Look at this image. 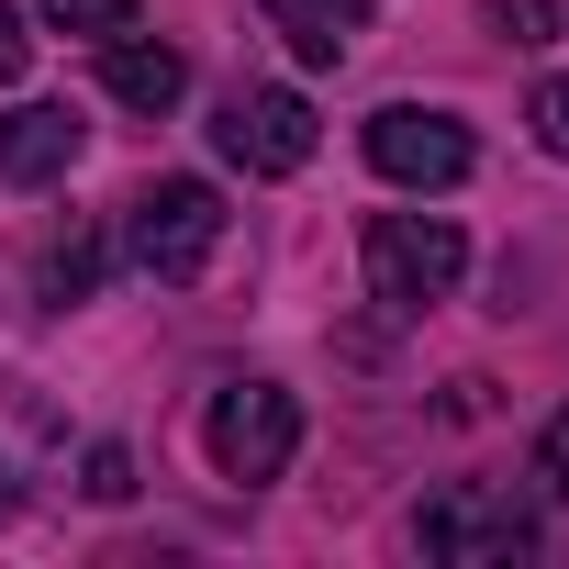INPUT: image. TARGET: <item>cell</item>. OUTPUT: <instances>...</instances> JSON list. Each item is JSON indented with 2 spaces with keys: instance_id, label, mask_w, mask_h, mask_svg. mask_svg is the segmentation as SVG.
<instances>
[{
  "instance_id": "2e32d148",
  "label": "cell",
  "mask_w": 569,
  "mask_h": 569,
  "mask_svg": "<svg viewBox=\"0 0 569 569\" xmlns=\"http://www.w3.org/2000/svg\"><path fill=\"white\" fill-rule=\"evenodd\" d=\"M23 57H34V34H23V12H0V79H23Z\"/></svg>"
},
{
  "instance_id": "7c38bea8",
  "label": "cell",
  "mask_w": 569,
  "mask_h": 569,
  "mask_svg": "<svg viewBox=\"0 0 569 569\" xmlns=\"http://www.w3.org/2000/svg\"><path fill=\"white\" fill-rule=\"evenodd\" d=\"M480 12H491L513 46H558V34H569V0H480Z\"/></svg>"
},
{
  "instance_id": "9a60e30c",
  "label": "cell",
  "mask_w": 569,
  "mask_h": 569,
  "mask_svg": "<svg viewBox=\"0 0 569 569\" xmlns=\"http://www.w3.org/2000/svg\"><path fill=\"white\" fill-rule=\"evenodd\" d=\"M536 469L569 491V413H547V436H536Z\"/></svg>"
},
{
  "instance_id": "5bb4252c",
  "label": "cell",
  "mask_w": 569,
  "mask_h": 569,
  "mask_svg": "<svg viewBox=\"0 0 569 569\" xmlns=\"http://www.w3.org/2000/svg\"><path fill=\"white\" fill-rule=\"evenodd\" d=\"M536 146H547V157H569V68L536 90Z\"/></svg>"
},
{
  "instance_id": "277c9868",
  "label": "cell",
  "mask_w": 569,
  "mask_h": 569,
  "mask_svg": "<svg viewBox=\"0 0 569 569\" xmlns=\"http://www.w3.org/2000/svg\"><path fill=\"white\" fill-rule=\"evenodd\" d=\"M201 447H212V469L223 480H279L291 469V447H302V402L279 391V380H223L212 391V413H201Z\"/></svg>"
},
{
  "instance_id": "4fadbf2b",
  "label": "cell",
  "mask_w": 569,
  "mask_h": 569,
  "mask_svg": "<svg viewBox=\"0 0 569 569\" xmlns=\"http://www.w3.org/2000/svg\"><path fill=\"white\" fill-rule=\"evenodd\" d=\"M90 502H134V458L123 447H90V480H79Z\"/></svg>"
},
{
  "instance_id": "7a4b0ae2",
  "label": "cell",
  "mask_w": 569,
  "mask_h": 569,
  "mask_svg": "<svg viewBox=\"0 0 569 569\" xmlns=\"http://www.w3.org/2000/svg\"><path fill=\"white\" fill-rule=\"evenodd\" d=\"M458 268H469V234H458L447 212H369V302H380L391 325L436 313V302L458 291Z\"/></svg>"
},
{
  "instance_id": "9c48e42d",
  "label": "cell",
  "mask_w": 569,
  "mask_h": 569,
  "mask_svg": "<svg viewBox=\"0 0 569 569\" xmlns=\"http://www.w3.org/2000/svg\"><path fill=\"white\" fill-rule=\"evenodd\" d=\"M257 12L291 34L302 68H347V46L369 34V0H257Z\"/></svg>"
},
{
  "instance_id": "8fae6325",
  "label": "cell",
  "mask_w": 569,
  "mask_h": 569,
  "mask_svg": "<svg viewBox=\"0 0 569 569\" xmlns=\"http://www.w3.org/2000/svg\"><path fill=\"white\" fill-rule=\"evenodd\" d=\"M34 12H46L57 34H90V46H112V34H134V0H34Z\"/></svg>"
},
{
  "instance_id": "3957f363",
  "label": "cell",
  "mask_w": 569,
  "mask_h": 569,
  "mask_svg": "<svg viewBox=\"0 0 569 569\" xmlns=\"http://www.w3.org/2000/svg\"><path fill=\"white\" fill-rule=\"evenodd\" d=\"M413 547L447 558V569H513L536 547V513L502 491V480H447L425 513H413Z\"/></svg>"
},
{
  "instance_id": "5b68a950",
  "label": "cell",
  "mask_w": 569,
  "mask_h": 569,
  "mask_svg": "<svg viewBox=\"0 0 569 569\" xmlns=\"http://www.w3.org/2000/svg\"><path fill=\"white\" fill-rule=\"evenodd\" d=\"M469 123L458 112H425V101H391V112H369V168L380 179H402V190H458L469 179Z\"/></svg>"
},
{
  "instance_id": "30bf717a",
  "label": "cell",
  "mask_w": 569,
  "mask_h": 569,
  "mask_svg": "<svg viewBox=\"0 0 569 569\" xmlns=\"http://www.w3.org/2000/svg\"><path fill=\"white\" fill-rule=\"evenodd\" d=\"M101 257H112L101 223H68V234L46 246V268H34V279H46V302H90V291H101Z\"/></svg>"
},
{
  "instance_id": "8992f818",
  "label": "cell",
  "mask_w": 569,
  "mask_h": 569,
  "mask_svg": "<svg viewBox=\"0 0 569 569\" xmlns=\"http://www.w3.org/2000/svg\"><path fill=\"white\" fill-rule=\"evenodd\" d=\"M212 146L246 179H291V168H313V101L302 90H234L223 123H212Z\"/></svg>"
},
{
  "instance_id": "ba28073f",
  "label": "cell",
  "mask_w": 569,
  "mask_h": 569,
  "mask_svg": "<svg viewBox=\"0 0 569 569\" xmlns=\"http://www.w3.org/2000/svg\"><path fill=\"white\" fill-rule=\"evenodd\" d=\"M101 79H112L123 112H168V101L190 90V57L157 46V34H112V46H101Z\"/></svg>"
},
{
  "instance_id": "e0dca14e",
  "label": "cell",
  "mask_w": 569,
  "mask_h": 569,
  "mask_svg": "<svg viewBox=\"0 0 569 569\" xmlns=\"http://www.w3.org/2000/svg\"><path fill=\"white\" fill-rule=\"evenodd\" d=\"M0 513H12V480H0Z\"/></svg>"
},
{
  "instance_id": "52a82bcc",
  "label": "cell",
  "mask_w": 569,
  "mask_h": 569,
  "mask_svg": "<svg viewBox=\"0 0 569 569\" xmlns=\"http://www.w3.org/2000/svg\"><path fill=\"white\" fill-rule=\"evenodd\" d=\"M79 146H90L79 101H12V112H0V179H12V190L68 179V168H79Z\"/></svg>"
},
{
  "instance_id": "6da1fadb",
  "label": "cell",
  "mask_w": 569,
  "mask_h": 569,
  "mask_svg": "<svg viewBox=\"0 0 569 569\" xmlns=\"http://www.w3.org/2000/svg\"><path fill=\"white\" fill-rule=\"evenodd\" d=\"M223 190L212 179H157V190H134V212H123V257L157 279V291H190V279L223 257Z\"/></svg>"
}]
</instances>
